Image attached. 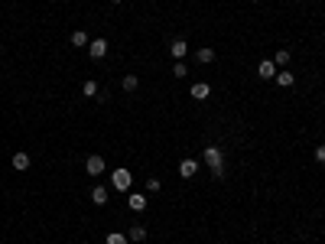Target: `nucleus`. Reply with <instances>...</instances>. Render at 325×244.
<instances>
[{
  "instance_id": "2eb2a0df",
  "label": "nucleus",
  "mask_w": 325,
  "mask_h": 244,
  "mask_svg": "<svg viewBox=\"0 0 325 244\" xmlns=\"http://www.w3.org/2000/svg\"><path fill=\"white\" fill-rule=\"evenodd\" d=\"M120 85H124V91H137L140 78H137V75H124V82H120Z\"/></svg>"
},
{
  "instance_id": "f257e3e1",
  "label": "nucleus",
  "mask_w": 325,
  "mask_h": 244,
  "mask_svg": "<svg viewBox=\"0 0 325 244\" xmlns=\"http://www.w3.org/2000/svg\"><path fill=\"white\" fill-rule=\"evenodd\" d=\"M202 159L211 166V173H215L218 179L225 176V153H221L218 147H205V150H202Z\"/></svg>"
},
{
  "instance_id": "f3484780",
  "label": "nucleus",
  "mask_w": 325,
  "mask_h": 244,
  "mask_svg": "<svg viewBox=\"0 0 325 244\" xmlns=\"http://www.w3.org/2000/svg\"><path fill=\"white\" fill-rule=\"evenodd\" d=\"M290 59H292V55H290V49H280V52L273 55V62H276V65H290Z\"/></svg>"
},
{
  "instance_id": "39448f33",
  "label": "nucleus",
  "mask_w": 325,
  "mask_h": 244,
  "mask_svg": "<svg viewBox=\"0 0 325 244\" xmlns=\"http://www.w3.org/2000/svg\"><path fill=\"white\" fill-rule=\"evenodd\" d=\"M257 75L263 82H267V78H276V62H273V59H263V62L257 65Z\"/></svg>"
},
{
  "instance_id": "412c9836",
  "label": "nucleus",
  "mask_w": 325,
  "mask_h": 244,
  "mask_svg": "<svg viewBox=\"0 0 325 244\" xmlns=\"http://www.w3.org/2000/svg\"><path fill=\"white\" fill-rule=\"evenodd\" d=\"M160 186H162V182L156 179V176H150V179H146V189H150V192H160Z\"/></svg>"
},
{
  "instance_id": "aec40b11",
  "label": "nucleus",
  "mask_w": 325,
  "mask_h": 244,
  "mask_svg": "<svg viewBox=\"0 0 325 244\" xmlns=\"http://www.w3.org/2000/svg\"><path fill=\"white\" fill-rule=\"evenodd\" d=\"M173 75H176V78H185V75H189V69H185L182 62H176L173 65Z\"/></svg>"
},
{
  "instance_id": "6e6552de",
  "label": "nucleus",
  "mask_w": 325,
  "mask_h": 244,
  "mask_svg": "<svg viewBox=\"0 0 325 244\" xmlns=\"http://www.w3.org/2000/svg\"><path fill=\"white\" fill-rule=\"evenodd\" d=\"M195 170H198V159H182V163H179V176H182V179L195 176Z\"/></svg>"
},
{
  "instance_id": "423d86ee",
  "label": "nucleus",
  "mask_w": 325,
  "mask_h": 244,
  "mask_svg": "<svg viewBox=\"0 0 325 244\" xmlns=\"http://www.w3.org/2000/svg\"><path fill=\"white\" fill-rule=\"evenodd\" d=\"M169 52H173V59H179V62H182V59H185V52H189V43H185V39H173Z\"/></svg>"
},
{
  "instance_id": "7ed1b4c3",
  "label": "nucleus",
  "mask_w": 325,
  "mask_h": 244,
  "mask_svg": "<svg viewBox=\"0 0 325 244\" xmlns=\"http://www.w3.org/2000/svg\"><path fill=\"white\" fill-rule=\"evenodd\" d=\"M85 173H88V176H101V173H104V159L98 157V153H95V157H88L85 159Z\"/></svg>"
},
{
  "instance_id": "f03ea898",
  "label": "nucleus",
  "mask_w": 325,
  "mask_h": 244,
  "mask_svg": "<svg viewBox=\"0 0 325 244\" xmlns=\"http://www.w3.org/2000/svg\"><path fill=\"white\" fill-rule=\"evenodd\" d=\"M88 55L91 59H104L108 55V39H91L88 43Z\"/></svg>"
},
{
  "instance_id": "4be33fe9",
  "label": "nucleus",
  "mask_w": 325,
  "mask_h": 244,
  "mask_svg": "<svg viewBox=\"0 0 325 244\" xmlns=\"http://www.w3.org/2000/svg\"><path fill=\"white\" fill-rule=\"evenodd\" d=\"M315 163H325V143L322 147H315Z\"/></svg>"
},
{
  "instance_id": "20e7f679",
  "label": "nucleus",
  "mask_w": 325,
  "mask_h": 244,
  "mask_svg": "<svg viewBox=\"0 0 325 244\" xmlns=\"http://www.w3.org/2000/svg\"><path fill=\"white\" fill-rule=\"evenodd\" d=\"M130 182H133V176H130L127 170H114V189L127 192V189H130Z\"/></svg>"
},
{
  "instance_id": "9b49d317",
  "label": "nucleus",
  "mask_w": 325,
  "mask_h": 244,
  "mask_svg": "<svg viewBox=\"0 0 325 244\" xmlns=\"http://www.w3.org/2000/svg\"><path fill=\"white\" fill-rule=\"evenodd\" d=\"M195 59H198V62H202V65L215 62V49H211V46H202V49H198V52H195Z\"/></svg>"
},
{
  "instance_id": "1a4fd4ad",
  "label": "nucleus",
  "mask_w": 325,
  "mask_h": 244,
  "mask_svg": "<svg viewBox=\"0 0 325 244\" xmlns=\"http://www.w3.org/2000/svg\"><path fill=\"white\" fill-rule=\"evenodd\" d=\"M108 195L111 192L104 189V186H95V189H91V202H95V205H108Z\"/></svg>"
},
{
  "instance_id": "a211bd4d",
  "label": "nucleus",
  "mask_w": 325,
  "mask_h": 244,
  "mask_svg": "<svg viewBox=\"0 0 325 244\" xmlns=\"http://www.w3.org/2000/svg\"><path fill=\"white\" fill-rule=\"evenodd\" d=\"M88 43H91V39H88V36H85L81 30H75V33H72V46H88Z\"/></svg>"
},
{
  "instance_id": "ddd939ff",
  "label": "nucleus",
  "mask_w": 325,
  "mask_h": 244,
  "mask_svg": "<svg viewBox=\"0 0 325 244\" xmlns=\"http://www.w3.org/2000/svg\"><path fill=\"white\" fill-rule=\"evenodd\" d=\"M13 170H30V153H13Z\"/></svg>"
},
{
  "instance_id": "6ab92c4d",
  "label": "nucleus",
  "mask_w": 325,
  "mask_h": 244,
  "mask_svg": "<svg viewBox=\"0 0 325 244\" xmlns=\"http://www.w3.org/2000/svg\"><path fill=\"white\" fill-rule=\"evenodd\" d=\"M108 244H130V241H127V234H117V231H111V234H108Z\"/></svg>"
},
{
  "instance_id": "4468645a",
  "label": "nucleus",
  "mask_w": 325,
  "mask_h": 244,
  "mask_svg": "<svg viewBox=\"0 0 325 244\" xmlns=\"http://www.w3.org/2000/svg\"><path fill=\"white\" fill-rule=\"evenodd\" d=\"M292 82H296L292 72H276V85H280V88H292Z\"/></svg>"
},
{
  "instance_id": "5701e85b",
  "label": "nucleus",
  "mask_w": 325,
  "mask_h": 244,
  "mask_svg": "<svg viewBox=\"0 0 325 244\" xmlns=\"http://www.w3.org/2000/svg\"><path fill=\"white\" fill-rule=\"evenodd\" d=\"M111 3H120V0H111Z\"/></svg>"
},
{
  "instance_id": "dca6fc26",
  "label": "nucleus",
  "mask_w": 325,
  "mask_h": 244,
  "mask_svg": "<svg viewBox=\"0 0 325 244\" xmlns=\"http://www.w3.org/2000/svg\"><path fill=\"white\" fill-rule=\"evenodd\" d=\"M81 91H85V98H98V82H91V78H88L85 85H81Z\"/></svg>"
},
{
  "instance_id": "9d476101",
  "label": "nucleus",
  "mask_w": 325,
  "mask_h": 244,
  "mask_svg": "<svg viewBox=\"0 0 325 244\" xmlns=\"http://www.w3.org/2000/svg\"><path fill=\"white\" fill-rule=\"evenodd\" d=\"M208 95H211V88H208L205 82H195V85H192V98H195V101H205Z\"/></svg>"
},
{
  "instance_id": "f8f14e48",
  "label": "nucleus",
  "mask_w": 325,
  "mask_h": 244,
  "mask_svg": "<svg viewBox=\"0 0 325 244\" xmlns=\"http://www.w3.org/2000/svg\"><path fill=\"white\" fill-rule=\"evenodd\" d=\"M143 238H146V228H143V225H130V231H127V241H137V244H140Z\"/></svg>"
},
{
  "instance_id": "0eeeda50",
  "label": "nucleus",
  "mask_w": 325,
  "mask_h": 244,
  "mask_svg": "<svg viewBox=\"0 0 325 244\" xmlns=\"http://www.w3.org/2000/svg\"><path fill=\"white\" fill-rule=\"evenodd\" d=\"M127 209H130V212H143V209H146V195L133 192V195L127 199Z\"/></svg>"
}]
</instances>
